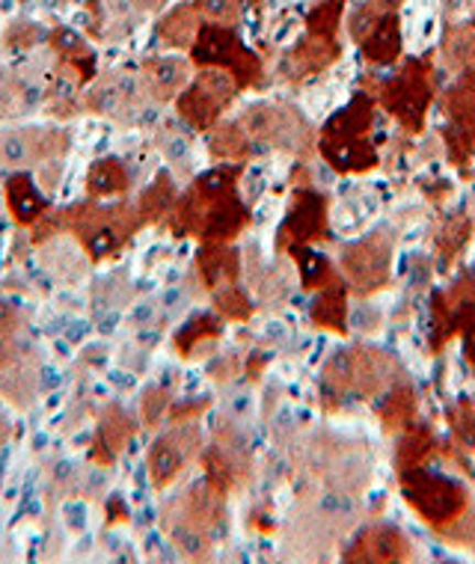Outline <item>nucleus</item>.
<instances>
[{
	"label": "nucleus",
	"instance_id": "nucleus-10",
	"mask_svg": "<svg viewBox=\"0 0 475 564\" xmlns=\"http://www.w3.org/2000/svg\"><path fill=\"white\" fill-rule=\"evenodd\" d=\"M392 247H396L392 235L387 229H378L342 250V276L354 292L366 297V294L387 289L392 280Z\"/></svg>",
	"mask_w": 475,
	"mask_h": 564
},
{
	"label": "nucleus",
	"instance_id": "nucleus-19",
	"mask_svg": "<svg viewBox=\"0 0 475 564\" xmlns=\"http://www.w3.org/2000/svg\"><path fill=\"white\" fill-rule=\"evenodd\" d=\"M0 392L19 408L33 401L36 392V366L10 336H3L0 345Z\"/></svg>",
	"mask_w": 475,
	"mask_h": 564
},
{
	"label": "nucleus",
	"instance_id": "nucleus-31",
	"mask_svg": "<svg viewBox=\"0 0 475 564\" xmlns=\"http://www.w3.org/2000/svg\"><path fill=\"white\" fill-rule=\"evenodd\" d=\"M220 336H224V324H220V318H214L212 312H203V315L191 318L182 330L175 333V350H179L182 357H194V354H199L203 345L217 341Z\"/></svg>",
	"mask_w": 475,
	"mask_h": 564
},
{
	"label": "nucleus",
	"instance_id": "nucleus-5",
	"mask_svg": "<svg viewBox=\"0 0 475 564\" xmlns=\"http://www.w3.org/2000/svg\"><path fill=\"white\" fill-rule=\"evenodd\" d=\"M224 494H217L208 481L187 490L185 497L175 499L173 520L164 517L166 532L175 546L191 558H208L214 532L224 525Z\"/></svg>",
	"mask_w": 475,
	"mask_h": 564
},
{
	"label": "nucleus",
	"instance_id": "nucleus-4",
	"mask_svg": "<svg viewBox=\"0 0 475 564\" xmlns=\"http://www.w3.org/2000/svg\"><path fill=\"white\" fill-rule=\"evenodd\" d=\"M140 226L137 208L128 205H75L63 212V229L75 235L96 262L119 253Z\"/></svg>",
	"mask_w": 475,
	"mask_h": 564
},
{
	"label": "nucleus",
	"instance_id": "nucleus-30",
	"mask_svg": "<svg viewBox=\"0 0 475 564\" xmlns=\"http://www.w3.org/2000/svg\"><path fill=\"white\" fill-rule=\"evenodd\" d=\"M131 185V175H128L126 164L117 158H105L96 161L87 175V194L93 199H110V196H122Z\"/></svg>",
	"mask_w": 475,
	"mask_h": 564
},
{
	"label": "nucleus",
	"instance_id": "nucleus-34",
	"mask_svg": "<svg viewBox=\"0 0 475 564\" xmlns=\"http://www.w3.org/2000/svg\"><path fill=\"white\" fill-rule=\"evenodd\" d=\"M291 256L298 259V268H301V282L306 292H321L324 285H331L333 280H339L333 264L324 259V256L312 253L310 247H298L291 250Z\"/></svg>",
	"mask_w": 475,
	"mask_h": 564
},
{
	"label": "nucleus",
	"instance_id": "nucleus-37",
	"mask_svg": "<svg viewBox=\"0 0 475 564\" xmlns=\"http://www.w3.org/2000/svg\"><path fill=\"white\" fill-rule=\"evenodd\" d=\"M214 306H217V312H220L224 318H229V322H247L252 315L250 297L244 294V289H238V282L217 289V292H214Z\"/></svg>",
	"mask_w": 475,
	"mask_h": 564
},
{
	"label": "nucleus",
	"instance_id": "nucleus-16",
	"mask_svg": "<svg viewBox=\"0 0 475 564\" xmlns=\"http://www.w3.org/2000/svg\"><path fill=\"white\" fill-rule=\"evenodd\" d=\"M345 562H410L413 546L408 535L392 523L366 525L342 555Z\"/></svg>",
	"mask_w": 475,
	"mask_h": 564
},
{
	"label": "nucleus",
	"instance_id": "nucleus-9",
	"mask_svg": "<svg viewBox=\"0 0 475 564\" xmlns=\"http://www.w3.org/2000/svg\"><path fill=\"white\" fill-rule=\"evenodd\" d=\"M238 93L241 89L235 84L233 72H226V68H203L179 93L175 108H179V117L185 119L194 131H208V128L217 126V119L224 117V110L233 105V98Z\"/></svg>",
	"mask_w": 475,
	"mask_h": 564
},
{
	"label": "nucleus",
	"instance_id": "nucleus-12",
	"mask_svg": "<svg viewBox=\"0 0 475 564\" xmlns=\"http://www.w3.org/2000/svg\"><path fill=\"white\" fill-rule=\"evenodd\" d=\"M443 113H446V155L461 170L469 166L475 152V75L461 78L446 89L443 96Z\"/></svg>",
	"mask_w": 475,
	"mask_h": 564
},
{
	"label": "nucleus",
	"instance_id": "nucleus-27",
	"mask_svg": "<svg viewBox=\"0 0 475 564\" xmlns=\"http://www.w3.org/2000/svg\"><path fill=\"white\" fill-rule=\"evenodd\" d=\"M436 452H443V446H440V440L434 437V431L425 429V425H419V429L417 425H410V429L401 431V440H398V473H410V469L425 467Z\"/></svg>",
	"mask_w": 475,
	"mask_h": 564
},
{
	"label": "nucleus",
	"instance_id": "nucleus-41",
	"mask_svg": "<svg viewBox=\"0 0 475 564\" xmlns=\"http://www.w3.org/2000/svg\"><path fill=\"white\" fill-rule=\"evenodd\" d=\"M443 541H449L452 546H461V550H473L475 553V511L469 508L457 523H452L449 529L440 532Z\"/></svg>",
	"mask_w": 475,
	"mask_h": 564
},
{
	"label": "nucleus",
	"instance_id": "nucleus-33",
	"mask_svg": "<svg viewBox=\"0 0 475 564\" xmlns=\"http://www.w3.org/2000/svg\"><path fill=\"white\" fill-rule=\"evenodd\" d=\"M250 134L244 131L241 122H226V126L214 128L212 134V155L224 158V161H244L252 152Z\"/></svg>",
	"mask_w": 475,
	"mask_h": 564
},
{
	"label": "nucleus",
	"instance_id": "nucleus-38",
	"mask_svg": "<svg viewBox=\"0 0 475 564\" xmlns=\"http://www.w3.org/2000/svg\"><path fill=\"white\" fill-rule=\"evenodd\" d=\"M194 7L203 21H212V24L235 28L241 21V0H194Z\"/></svg>",
	"mask_w": 475,
	"mask_h": 564
},
{
	"label": "nucleus",
	"instance_id": "nucleus-1",
	"mask_svg": "<svg viewBox=\"0 0 475 564\" xmlns=\"http://www.w3.org/2000/svg\"><path fill=\"white\" fill-rule=\"evenodd\" d=\"M241 166H217L196 178L170 212V229L179 238H199L203 243H229L247 229L250 212L238 199Z\"/></svg>",
	"mask_w": 475,
	"mask_h": 564
},
{
	"label": "nucleus",
	"instance_id": "nucleus-7",
	"mask_svg": "<svg viewBox=\"0 0 475 564\" xmlns=\"http://www.w3.org/2000/svg\"><path fill=\"white\" fill-rule=\"evenodd\" d=\"M191 59L199 68H226V72H233L238 89H250L262 84V59L238 40L235 28H226V24L203 21L199 36L191 45Z\"/></svg>",
	"mask_w": 475,
	"mask_h": 564
},
{
	"label": "nucleus",
	"instance_id": "nucleus-43",
	"mask_svg": "<svg viewBox=\"0 0 475 564\" xmlns=\"http://www.w3.org/2000/svg\"><path fill=\"white\" fill-rule=\"evenodd\" d=\"M15 330H19V315H15L12 306H7V303L0 301V339H3V336H12Z\"/></svg>",
	"mask_w": 475,
	"mask_h": 564
},
{
	"label": "nucleus",
	"instance_id": "nucleus-42",
	"mask_svg": "<svg viewBox=\"0 0 475 564\" xmlns=\"http://www.w3.org/2000/svg\"><path fill=\"white\" fill-rule=\"evenodd\" d=\"M170 408V392L166 390H149L143 395V413H145V425H152L155 429L161 416Z\"/></svg>",
	"mask_w": 475,
	"mask_h": 564
},
{
	"label": "nucleus",
	"instance_id": "nucleus-13",
	"mask_svg": "<svg viewBox=\"0 0 475 564\" xmlns=\"http://www.w3.org/2000/svg\"><path fill=\"white\" fill-rule=\"evenodd\" d=\"M244 131L250 134L252 143L285 149V152H301L312 143V131L306 119L291 108H273V105H259L247 110L241 117Z\"/></svg>",
	"mask_w": 475,
	"mask_h": 564
},
{
	"label": "nucleus",
	"instance_id": "nucleus-28",
	"mask_svg": "<svg viewBox=\"0 0 475 564\" xmlns=\"http://www.w3.org/2000/svg\"><path fill=\"white\" fill-rule=\"evenodd\" d=\"M443 59L457 75H475V21L449 24L443 33Z\"/></svg>",
	"mask_w": 475,
	"mask_h": 564
},
{
	"label": "nucleus",
	"instance_id": "nucleus-15",
	"mask_svg": "<svg viewBox=\"0 0 475 564\" xmlns=\"http://www.w3.org/2000/svg\"><path fill=\"white\" fill-rule=\"evenodd\" d=\"M199 452V429L196 425H182V429L166 431L164 437H158L149 448V478L155 487L173 485L182 476V469L191 464V457Z\"/></svg>",
	"mask_w": 475,
	"mask_h": 564
},
{
	"label": "nucleus",
	"instance_id": "nucleus-20",
	"mask_svg": "<svg viewBox=\"0 0 475 564\" xmlns=\"http://www.w3.org/2000/svg\"><path fill=\"white\" fill-rule=\"evenodd\" d=\"M145 96L155 101H173L191 84V63L182 57H152L140 72Z\"/></svg>",
	"mask_w": 475,
	"mask_h": 564
},
{
	"label": "nucleus",
	"instance_id": "nucleus-44",
	"mask_svg": "<svg viewBox=\"0 0 475 564\" xmlns=\"http://www.w3.org/2000/svg\"><path fill=\"white\" fill-rule=\"evenodd\" d=\"M461 336H464V357H466V362H469V366H473V371H475V322L466 324L464 330H461Z\"/></svg>",
	"mask_w": 475,
	"mask_h": 564
},
{
	"label": "nucleus",
	"instance_id": "nucleus-14",
	"mask_svg": "<svg viewBox=\"0 0 475 564\" xmlns=\"http://www.w3.org/2000/svg\"><path fill=\"white\" fill-rule=\"evenodd\" d=\"M327 235V196L310 187H298L291 194L289 215L280 229V250L291 253L298 247H310Z\"/></svg>",
	"mask_w": 475,
	"mask_h": 564
},
{
	"label": "nucleus",
	"instance_id": "nucleus-29",
	"mask_svg": "<svg viewBox=\"0 0 475 564\" xmlns=\"http://www.w3.org/2000/svg\"><path fill=\"white\" fill-rule=\"evenodd\" d=\"M380 425L389 431V434H401L404 429L413 425V419H417V392L410 383H396V387H389L387 399L380 401L378 408Z\"/></svg>",
	"mask_w": 475,
	"mask_h": 564
},
{
	"label": "nucleus",
	"instance_id": "nucleus-32",
	"mask_svg": "<svg viewBox=\"0 0 475 564\" xmlns=\"http://www.w3.org/2000/svg\"><path fill=\"white\" fill-rule=\"evenodd\" d=\"M175 208V185L173 178L166 173H161L152 182V185L145 187L143 196H140V205H137V215L143 224H158V220H164L170 217V212Z\"/></svg>",
	"mask_w": 475,
	"mask_h": 564
},
{
	"label": "nucleus",
	"instance_id": "nucleus-40",
	"mask_svg": "<svg viewBox=\"0 0 475 564\" xmlns=\"http://www.w3.org/2000/svg\"><path fill=\"white\" fill-rule=\"evenodd\" d=\"M40 42H45V30L36 21H15L10 30H7V45L12 51H30L36 48Z\"/></svg>",
	"mask_w": 475,
	"mask_h": 564
},
{
	"label": "nucleus",
	"instance_id": "nucleus-17",
	"mask_svg": "<svg viewBox=\"0 0 475 564\" xmlns=\"http://www.w3.org/2000/svg\"><path fill=\"white\" fill-rule=\"evenodd\" d=\"M339 59V42L336 36H319V33H306L294 48L282 59V78L285 80H306L312 75L327 72Z\"/></svg>",
	"mask_w": 475,
	"mask_h": 564
},
{
	"label": "nucleus",
	"instance_id": "nucleus-36",
	"mask_svg": "<svg viewBox=\"0 0 475 564\" xmlns=\"http://www.w3.org/2000/svg\"><path fill=\"white\" fill-rule=\"evenodd\" d=\"M342 15H345V3L342 0H321L319 7L306 15V33L336 36L342 28Z\"/></svg>",
	"mask_w": 475,
	"mask_h": 564
},
{
	"label": "nucleus",
	"instance_id": "nucleus-22",
	"mask_svg": "<svg viewBox=\"0 0 475 564\" xmlns=\"http://www.w3.org/2000/svg\"><path fill=\"white\" fill-rule=\"evenodd\" d=\"M196 271L208 292H217L224 285H233L241 276V259L229 243H205L196 256Z\"/></svg>",
	"mask_w": 475,
	"mask_h": 564
},
{
	"label": "nucleus",
	"instance_id": "nucleus-46",
	"mask_svg": "<svg viewBox=\"0 0 475 564\" xmlns=\"http://www.w3.org/2000/svg\"><path fill=\"white\" fill-rule=\"evenodd\" d=\"M19 3H33V0H19Z\"/></svg>",
	"mask_w": 475,
	"mask_h": 564
},
{
	"label": "nucleus",
	"instance_id": "nucleus-24",
	"mask_svg": "<svg viewBox=\"0 0 475 564\" xmlns=\"http://www.w3.org/2000/svg\"><path fill=\"white\" fill-rule=\"evenodd\" d=\"M312 324L336 336L348 330V282L333 280L321 289L319 301L312 303Z\"/></svg>",
	"mask_w": 475,
	"mask_h": 564
},
{
	"label": "nucleus",
	"instance_id": "nucleus-35",
	"mask_svg": "<svg viewBox=\"0 0 475 564\" xmlns=\"http://www.w3.org/2000/svg\"><path fill=\"white\" fill-rule=\"evenodd\" d=\"M469 232H473V226L466 217H452L446 226H443V232L436 238V250H440V262L446 268L452 259H457V253L464 250L466 243H469Z\"/></svg>",
	"mask_w": 475,
	"mask_h": 564
},
{
	"label": "nucleus",
	"instance_id": "nucleus-23",
	"mask_svg": "<svg viewBox=\"0 0 475 564\" xmlns=\"http://www.w3.org/2000/svg\"><path fill=\"white\" fill-rule=\"evenodd\" d=\"M359 48H363V57L369 59L371 66H392L401 57V21H398V12H387L369 30V36L359 42Z\"/></svg>",
	"mask_w": 475,
	"mask_h": 564
},
{
	"label": "nucleus",
	"instance_id": "nucleus-45",
	"mask_svg": "<svg viewBox=\"0 0 475 564\" xmlns=\"http://www.w3.org/2000/svg\"><path fill=\"white\" fill-rule=\"evenodd\" d=\"M166 0H131V7H134L140 15H149V12H158L164 10Z\"/></svg>",
	"mask_w": 475,
	"mask_h": 564
},
{
	"label": "nucleus",
	"instance_id": "nucleus-21",
	"mask_svg": "<svg viewBox=\"0 0 475 564\" xmlns=\"http://www.w3.org/2000/svg\"><path fill=\"white\" fill-rule=\"evenodd\" d=\"M3 199L7 212L19 226H36L42 217L48 215V199L42 194L36 182L28 173H12L3 185Z\"/></svg>",
	"mask_w": 475,
	"mask_h": 564
},
{
	"label": "nucleus",
	"instance_id": "nucleus-47",
	"mask_svg": "<svg viewBox=\"0 0 475 564\" xmlns=\"http://www.w3.org/2000/svg\"><path fill=\"white\" fill-rule=\"evenodd\" d=\"M469 401H473V410H475V395H473V399H469Z\"/></svg>",
	"mask_w": 475,
	"mask_h": 564
},
{
	"label": "nucleus",
	"instance_id": "nucleus-11",
	"mask_svg": "<svg viewBox=\"0 0 475 564\" xmlns=\"http://www.w3.org/2000/svg\"><path fill=\"white\" fill-rule=\"evenodd\" d=\"M72 137L63 128H21L0 134V170L60 164Z\"/></svg>",
	"mask_w": 475,
	"mask_h": 564
},
{
	"label": "nucleus",
	"instance_id": "nucleus-26",
	"mask_svg": "<svg viewBox=\"0 0 475 564\" xmlns=\"http://www.w3.org/2000/svg\"><path fill=\"white\" fill-rule=\"evenodd\" d=\"M199 28H203V15L196 12L194 3H179L158 21V36L170 48L191 51V45L199 36Z\"/></svg>",
	"mask_w": 475,
	"mask_h": 564
},
{
	"label": "nucleus",
	"instance_id": "nucleus-6",
	"mask_svg": "<svg viewBox=\"0 0 475 564\" xmlns=\"http://www.w3.org/2000/svg\"><path fill=\"white\" fill-rule=\"evenodd\" d=\"M401 497L410 506V511L422 523L431 525L434 532H443L469 511V494H466L464 485L425 473L422 467L401 473Z\"/></svg>",
	"mask_w": 475,
	"mask_h": 564
},
{
	"label": "nucleus",
	"instance_id": "nucleus-25",
	"mask_svg": "<svg viewBox=\"0 0 475 564\" xmlns=\"http://www.w3.org/2000/svg\"><path fill=\"white\" fill-rule=\"evenodd\" d=\"M131 434H134L131 419H128L119 408H107V413L101 416V425H98L96 446H93V460L110 467V464L119 457V452L126 448Z\"/></svg>",
	"mask_w": 475,
	"mask_h": 564
},
{
	"label": "nucleus",
	"instance_id": "nucleus-8",
	"mask_svg": "<svg viewBox=\"0 0 475 564\" xmlns=\"http://www.w3.org/2000/svg\"><path fill=\"white\" fill-rule=\"evenodd\" d=\"M380 105L389 110V117L410 134H419L425 128V117L434 101V75L422 59H410L396 78L380 84Z\"/></svg>",
	"mask_w": 475,
	"mask_h": 564
},
{
	"label": "nucleus",
	"instance_id": "nucleus-2",
	"mask_svg": "<svg viewBox=\"0 0 475 564\" xmlns=\"http://www.w3.org/2000/svg\"><path fill=\"white\" fill-rule=\"evenodd\" d=\"M398 362L384 350L354 345L339 350L321 371V401L336 410L348 399H378L380 392L396 387Z\"/></svg>",
	"mask_w": 475,
	"mask_h": 564
},
{
	"label": "nucleus",
	"instance_id": "nucleus-39",
	"mask_svg": "<svg viewBox=\"0 0 475 564\" xmlns=\"http://www.w3.org/2000/svg\"><path fill=\"white\" fill-rule=\"evenodd\" d=\"M449 425L455 431V437L464 443L466 448H473L475 452V410L473 401L461 399L457 401V408L449 413Z\"/></svg>",
	"mask_w": 475,
	"mask_h": 564
},
{
	"label": "nucleus",
	"instance_id": "nucleus-18",
	"mask_svg": "<svg viewBox=\"0 0 475 564\" xmlns=\"http://www.w3.org/2000/svg\"><path fill=\"white\" fill-rule=\"evenodd\" d=\"M140 96H145V89L137 87V78L131 72H110V75L93 80L87 93V110L98 117L122 119V113L134 110Z\"/></svg>",
	"mask_w": 475,
	"mask_h": 564
},
{
	"label": "nucleus",
	"instance_id": "nucleus-3",
	"mask_svg": "<svg viewBox=\"0 0 475 564\" xmlns=\"http://www.w3.org/2000/svg\"><path fill=\"white\" fill-rule=\"evenodd\" d=\"M371 122H375V101L357 96L348 108L324 126L319 152L336 173H369L378 166V155L371 147Z\"/></svg>",
	"mask_w": 475,
	"mask_h": 564
}]
</instances>
